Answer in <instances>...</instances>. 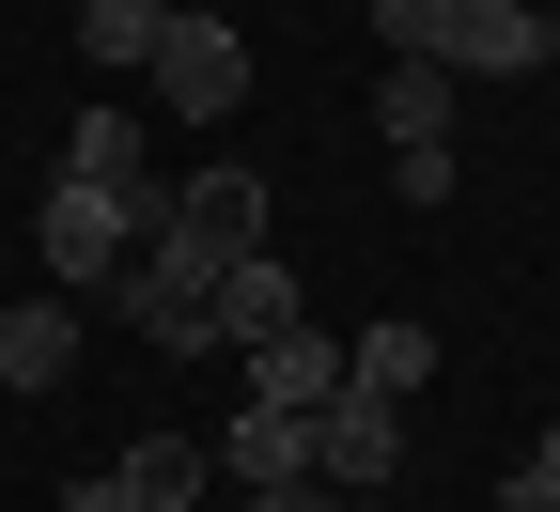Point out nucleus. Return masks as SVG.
I'll list each match as a JSON object with an SVG mask.
<instances>
[{
    "label": "nucleus",
    "instance_id": "1",
    "mask_svg": "<svg viewBox=\"0 0 560 512\" xmlns=\"http://www.w3.org/2000/svg\"><path fill=\"white\" fill-rule=\"evenodd\" d=\"M374 32L405 62H452V79H545L560 62V16H529V0H374Z\"/></svg>",
    "mask_w": 560,
    "mask_h": 512
},
{
    "label": "nucleus",
    "instance_id": "2",
    "mask_svg": "<svg viewBox=\"0 0 560 512\" xmlns=\"http://www.w3.org/2000/svg\"><path fill=\"white\" fill-rule=\"evenodd\" d=\"M172 202H109V187H47V217H32V249H47V279H79V296H109V279L140 264V234H156Z\"/></svg>",
    "mask_w": 560,
    "mask_h": 512
},
{
    "label": "nucleus",
    "instance_id": "3",
    "mask_svg": "<svg viewBox=\"0 0 560 512\" xmlns=\"http://www.w3.org/2000/svg\"><path fill=\"white\" fill-rule=\"evenodd\" d=\"M109 311L156 342V357H202V342H219V264H187L172 234H140V264L109 279Z\"/></svg>",
    "mask_w": 560,
    "mask_h": 512
},
{
    "label": "nucleus",
    "instance_id": "4",
    "mask_svg": "<svg viewBox=\"0 0 560 512\" xmlns=\"http://www.w3.org/2000/svg\"><path fill=\"white\" fill-rule=\"evenodd\" d=\"M234 94H249V47H234V16H187V0H172V32H156V109L219 124Z\"/></svg>",
    "mask_w": 560,
    "mask_h": 512
},
{
    "label": "nucleus",
    "instance_id": "5",
    "mask_svg": "<svg viewBox=\"0 0 560 512\" xmlns=\"http://www.w3.org/2000/svg\"><path fill=\"white\" fill-rule=\"evenodd\" d=\"M156 234H172L187 264H249V249H265V187H249V171H202V187H172Z\"/></svg>",
    "mask_w": 560,
    "mask_h": 512
},
{
    "label": "nucleus",
    "instance_id": "6",
    "mask_svg": "<svg viewBox=\"0 0 560 512\" xmlns=\"http://www.w3.org/2000/svg\"><path fill=\"white\" fill-rule=\"evenodd\" d=\"M389 466H405V419H389L374 389H342V404L312 419V481H327V497H374Z\"/></svg>",
    "mask_w": 560,
    "mask_h": 512
},
{
    "label": "nucleus",
    "instance_id": "7",
    "mask_svg": "<svg viewBox=\"0 0 560 512\" xmlns=\"http://www.w3.org/2000/svg\"><path fill=\"white\" fill-rule=\"evenodd\" d=\"M249 404H296V419H327V404H342V342H327V326H280V342L249 357Z\"/></svg>",
    "mask_w": 560,
    "mask_h": 512
},
{
    "label": "nucleus",
    "instance_id": "8",
    "mask_svg": "<svg viewBox=\"0 0 560 512\" xmlns=\"http://www.w3.org/2000/svg\"><path fill=\"white\" fill-rule=\"evenodd\" d=\"M219 481H249V497H265V481H312V419H296V404H234Z\"/></svg>",
    "mask_w": 560,
    "mask_h": 512
},
{
    "label": "nucleus",
    "instance_id": "9",
    "mask_svg": "<svg viewBox=\"0 0 560 512\" xmlns=\"http://www.w3.org/2000/svg\"><path fill=\"white\" fill-rule=\"evenodd\" d=\"M280 326H296V264H280V249H249V264H219V342H234V357H265Z\"/></svg>",
    "mask_w": 560,
    "mask_h": 512
},
{
    "label": "nucleus",
    "instance_id": "10",
    "mask_svg": "<svg viewBox=\"0 0 560 512\" xmlns=\"http://www.w3.org/2000/svg\"><path fill=\"white\" fill-rule=\"evenodd\" d=\"M62 373H79V311H62V296H32V311H0V389H62Z\"/></svg>",
    "mask_w": 560,
    "mask_h": 512
},
{
    "label": "nucleus",
    "instance_id": "11",
    "mask_svg": "<svg viewBox=\"0 0 560 512\" xmlns=\"http://www.w3.org/2000/svg\"><path fill=\"white\" fill-rule=\"evenodd\" d=\"M109 481H125V512H202V481H219V451H202V434H140V451H125Z\"/></svg>",
    "mask_w": 560,
    "mask_h": 512
},
{
    "label": "nucleus",
    "instance_id": "12",
    "mask_svg": "<svg viewBox=\"0 0 560 512\" xmlns=\"http://www.w3.org/2000/svg\"><path fill=\"white\" fill-rule=\"evenodd\" d=\"M374 140H389V156H420V140H452V62H405V47H389V94H374Z\"/></svg>",
    "mask_w": 560,
    "mask_h": 512
},
{
    "label": "nucleus",
    "instance_id": "13",
    "mask_svg": "<svg viewBox=\"0 0 560 512\" xmlns=\"http://www.w3.org/2000/svg\"><path fill=\"white\" fill-rule=\"evenodd\" d=\"M420 373H436V326H405V311H389V326H359V342H342V389H374V404H405Z\"/></svg>",
    "mask_w": 560,
    "mask_h": 512
},
{
    "label": "nucleus",
    "instance_id": "14",
    "mask_svg": "<svg viewBox=\"0 0 560 512\" xmlns=\"http://www.w3.org/2000/svg\"><path fill=\"white\" fill-rule=\"evenodd\" d=\"M62 187H109V202H156V187H140V124H125V109H94L79 140H62Z\"/></svg>",
    "mask_w": 560,
    "mask_h": 512
},
{
    "label": "nucleus",
    "instance_id": "15",
    "mask_svg": "<svg viewBox=\"0 0 560 512\" xmlns=\"http://www.w3.org/2000/svg\"><path fill=\"white\" fill-rule=\"evenodd\" d=\"M156 32H172V0H79V47L109 62V79H125V62H156Z\"/></svg>",
    "mask_w": 560,
    "mask_h": 512
},
{
    "label": "nucleus",
    "instance_id": "16",
    "mask_svg": "<svg viewBox=\"0 0 560 512\" xmlns=\"http://www.w3.org/2000/svg\"><path fill=\"white\" fill-rule=\"evenodd\" d=\"M249 512H359V497H327V481H265Z\"/></svg>",
    "mask_w": 560,
    "mask_h": 512
},
{
    "label": "nucleus",
    "instance_id": "17",
    "mask_svg": "<svg viewBox=\"0 0 560 512\" xmlns=\"http://www.w3.org/2000/svg\"><path fill=\"white\" fill-rule=\"evenodd\" d=\"M62 512H125V481H109V466H94V481H62Z\"/></svg>",
    "mask_w": 560,
    "mask_h": 512
},
{
    "label": "nucleus",
    "instance_id": "18",
    "mask_svg": "<svg viewBox=\"0 0 560 512\" xmlns=\"http://www.w3.org/2000/svg\"><path fill=\"white\" fill-rule=\"evenodd\" d=\"M499 512H560V481H529V466H514V497H499Z\"/></svg>",
    "mask_w": 560,
    "mask_h": 512
},
{
    "label": "nucleus",
    "instance_id": "19",
    "mask_svg": "<svg viewBox=\"0 0 560 512\" xmlns=\"http://www.w3.org/2000/svg\"><path fill=\"white\" fill-rule=\"evenodd\" d=\"M529 481H560V434H529Z\"/></svg>",
    "mask_w": 560,
    "mask_h": 512
},
{
    "label": "nucleus",
    "instance_id": "20",
    "mask_svg": "<svg viewBox=\"0 0 560 512\" xmlns=\"http://www.w3.org/2000/svg\"><path fill=\"white\" fill-rule=\"evenodd\" d=\"M359 512H374V497H359Z\"/></svg>",
    "mask_w": 560,
    "mask_h": 512
}]
</instances>
